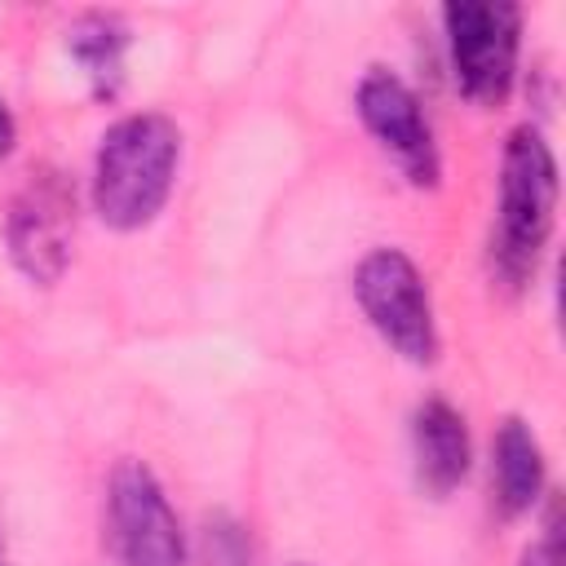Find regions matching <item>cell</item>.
<instances>
[{
	"label": "cell",
	"instance_id": "1",
	"mask_svg": "<svg viewBox=\"0 0 566 566\" xmlns=\"http://www.w3.org/2000/svg\"><path fill=\"white\" fill-rule=\"evenodd\" d=\"M181 128L159 111H137L115 119L93 155V212L111 230L150 226L177 181Z\"/></svg>",
	"mask_w": 566,
	"mask_h": 566
},
{
	"label": "cell",
	"instance_id": "2",
	"mask_svg": "<svg viewBox=\"0 0 566 566\" xmlns=\"http://www.w3.org/2000/svg\"><path fill=\"white\" fill-rule=\"evenodd\" d=\"M557 212V159L539 128H513L500 164V221L491 261L504 283H526L544 256Z\"/></svg>",
	"mask_w": 566,
	"mask_h": 566
},
{
	"label": "cell",
	"instance_id": "3",
	"mask_svg": "<svg viewBox=\"0 0 566 566\" xmlns=\"http://www.w3.org/2000/svg\"><path fill=\"white\" fill-rule=\"evenodd\" d=\"M442 31L460 93L478 106H500L517 75L522 9L513 0H451Z\"/></svg>",
	"mask_w": 566,
	"mask_h": 566
},
{
	"label": "cell",
	"instance_id": "4",
	"mask_svg": "<svg viewBox=\"0 0 566 566\" xmlns=\"http://www.w3.org/2000/svg\"><path fill=\"white\" fill-rule=\"evenodd\" d=\"M106 539L115 566H190L181 522L142 460H119L106 482Z\"/></svg>",
	"mask_w": 566,
	"mask_h": 566
},
{
	"label": "cell",
	"instance_id": "5",
	"mask_svg": "<svg viewBox=\"0 0 566 566\" xmlns=\"http://www.w3.org/2000/svg\"><path fill=\"white\" fill-rule=\"evenodd\" d=\"M354 296L367 314V323L407 358V363H433L438 354V323L433 301L424 287V274L416 261L398 248H376L354 270Z\"/></svg>",
	"mask_w": 566,
	"mask_h": 566
},
{
	"label": "cell",
	"instance_id": "6",
	"mask_svg": "<svg viewBox=\"0 0 566 566\" xmlns=\"http://www.w3.org/2000/svg\"><path fill=\"white\" fill-rule=\"evenodd\" d=\"M9 256L13 265L49 287L62 279L71 261V239H75V186L57 168H40L13 199L9 221H4Z\"/></svg>",
	"mask_w": 566,
	"mask_h": 566
},
{
	"label": "cell",
	"instance_id": "7",
	"mask_svg": "<svg viewBox=\"0 0 566 566\" xmlns=\"http://www.w3.org/2000/svg\"><path fill=\"white\" fill-rule=\"evenodd\" d=\"M354 111L363 119V128L380 142L385 155H394V164L402 168V177L420 190L438 186V172H442V159H438V142H433V124L416 97V88L385 71V66H371L363 80H358V93H354Z\"/></svg>",
	"mask_w": 566,
	"mask_h": 566
},
{
	"label": "cell",
	"instance_id": "8",
	"mask_svg": "<svg viewBox=\"0 0 566 566\" xmlns=\"http://www.w3.org/2000/svg\"><path fill=\"white\" fill-rule=\"evenodd\" d=\"M411 455H416V482L429 495H451L469 473V424L447 398H429L411 416Z\"/></svg>",
	"mask_w": 566,
	"mask_h": 566
},
{
	"label": "cell",
	"instance_id": "9",
	"mask_svg": "<svg viewBox=\"0 0 566 566\" xmlns=\"http://www.w3.org/2000/svg\"><path fill=\"white\" fill-rule=\"evenodd\" d=\"M491 486L504 517H522L544 495V451L522 416H509L491 442Z\"/></svg>",
	"mask_w": 566,
	"mask_h": 566
},
{
	"label": "cell",
	"instance_id": "10",
	"mask_svg": "<svg viewBox=\"0 0 566 566\" xmlns=\"http://www.w3.org/2000/svg\"><path fill=\"white\" fill-rule=\"evenodd\" d=\"M71 53L80 57L88 84L97 97H115L124 84V49H128V27L119 13H84L66 31Z\"/></svg>",
	"mask_w": 566,
	"mask_h": 566
},
{
	"label": "cell",
	"instance_id": "11",
	"mask_svg": "<svg viewBox=\"0 0 566 566\" xmlns=\"http://www.w3.org/2000/svg\"><path fill=\"white\" fill-rule=\"evenodd\" d=\"M208 566H252L248 539L234 522H208Z\"/></svg>",
	"mask_w": 566,
	"mask_h": 566
},
{
	"label": "cell",
	"instance_id": "12",
	"mask_svg": "<svg viewBox=\"0 0 566 566\" xmlns=\"http://www.w3.org/2000/svg\"><path fill=\"white\" fill-rule=\"evenodd\" d=\"M522 566H562V535H557V513H548V526H544V539L526 548Z\"/></svg>",
	"mask_w": 566,
	"mask_h": 566
},
{
	"label": "cell",
	"instance_id": "13",
	"mask_svg": "<svg viewBox=\"0 0 566 566\" xmlns=\"http://www.w3.org/2000/svg\"><path fill=\"white\" fill-rule=\"evenodd\" d=\"M13 146H18V124H13L9 102L0 97V159H9V155H13Z\"/></svg>",
	"mask_w": 566,
	"mask_h": 566
}]
</instances>
